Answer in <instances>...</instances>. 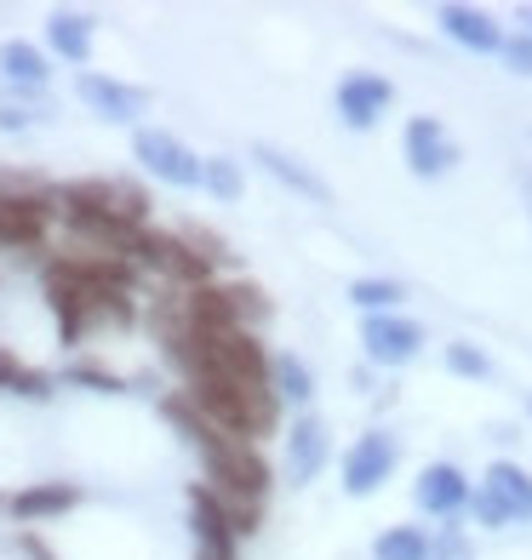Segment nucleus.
Returning a JSON list of instances; mask_svg holds the SVG:
<instances>
[{"label": "nucleus", "instance_id": "1", "mask_svg": "<svg viewBox=\"0 0 532 560\" xmlns=\"http://www.w3.org/2000/svg\"><path fill=\"white\" fill-rule=\"evenodd\" d=\"M166 418L200 446L207 475H212V492L223 503H264L269 498V464H264V452L252 446V441H235V435H223L218 423H207V418L195 412L189 395H172L166 400Z\"/></svg>", "mask_w": 532, "mask_h": 560}, {"label": "nucleus", "instance_id": "8", "mask_svg": "<svg viewBox=\"0 0 532 560\" xmlns=\"http://www.w3.org/2000/svg\"><path fill=\"white\" fill-rule=\"evenodd\" d=\"M361 343H367L372 366H407V361H418V349H424V326L407 320V315H367Z\"/></svg>", "mask_w": 532, "mask_h": 560}, {"label": "nucleus", "instance_id": "21", "mask_svg": "<svg viewBox=\"0 0 532 560\" xmlns=\"http://www.w3.org/2000/svg\"><path fill=\"white\" fill-rule=\"evenodd\" d=\"M258 161L275 172V177H281V184L287 189H298V195H310V200H326V184H321V177H310V172H303V166H292L287 155H281V149H258Z\"/></svg>", "mask_w": 532, "mask_h": 560}, {"label": "nucleus", "instance_id": "20", "mask_svg": "<svg viewBox=\"0 0 532 560\" xmlns=\"http://www.w3.org/2000/svg\"><path fill=\"white\" fill-rule=\"evenodd\" d=\"M275 395L281 400H298V406H310V395H315V377H310V366L298 361V354H281V361H275Z\"/></svg>", "mask_w": 532, "mask_h": 560}, {"label": "nucleus", "instance_id": "19", "mask_svg": "<svg viewBox=\"0 0 532 560\" xmlns=\"http://www.w3.org/2000/svg\"><path fill=\"white\" fill-rule=\"evenodd\" d=\"M372 560H429V538L418 526H390V532H378Z\"/></svg>", "mask_w": 532, "mask_h": 560}, {"label": "nucleus", "instance_id": "12", "mask_svg": "<svg viewBox=\"0 0 532 560\" xmlns=\"http://www.w3.org/2000/svg\"><path fill=\"white\" fill-rule=\"evenodd\" d=\"M74 92H81V104H86L92 115H104V120H115V126L138 120L143 104H149L138 86H120V81H109V74H92V69L74 74Z\"/></svg>", "mask_w": 532, "mask_h": 560}, {"label": "nucleus", "instance_id": "14", "mask_svg": "<svg viewBox=\"0 0 532 560\" xmlns=\"http://www.w3.org/2000/svg\"><path fill=\"white\" fill-rule=\"evenodd\" d=\"M46 195H0V246H35L46 235Z\"/></svg>", "mask_w": 532, "mask_h": 560}, {"label": "nucleus", "instance_id": "23", "mask_svg": "<svg viewBox=\"0 0 532 560\" xmlns=\"http://www.w3.org/2000/svg\"><path fill=\"white\" fill-rule=\"evenodd\" d=\"M447 372H459V377H487L493 361L481 354L475 343H447Z\"/></svg>", "mask_w": 532, "mask_h": 560}, {"label": "nucleus", "instance_id": "16", "mask_svg": "<svg viewBox=\"0 0 532 560\" xmlns=\"http://www.w3.org/2000/svg\"><path fill=\"white\" fill-rule=\"evenodd\" d=\"M46 40H53V52L63 63L81 69L92 58V18L86 12H53V23H46Z\"/></svg>", "mask_w": 532, "mask_h": 560}, {"label": "nucleus", "instance_id": "26", "mask_svg": "<svg viewBox=\"0 0 532 560\" xmlns=\"http://www.w3.org/2000/svg\"><path fill=\"white\" fill-rule=\"evenodd\" d=\"M23 126H30V115L18 104H0V132H23Z\"/></svg>", "mask_w": 532, "mask_h": 560}, {"label": "nucleus", "instance_id": "29", "mask_svg": "<svg viewBox=\"0 0 532 560\" xmlns=\"http://www.w3.org/2000/svg\"><path fill=\"white\" fill-rule=\"evenodd\" d=\"M527 412H532V395H527Z\"/></svg>", "mask_w": 532, "mask_h": 560}, {"label": "nucleus", "instance_id": "15", "mask_svg": "<svg viewBox=\"0 0 532 560\" xmlns=\"http://www.w3.org/2000/svg\"><path fill=\"white\" fill-rule=\"evenodd\" d=\"M74 503H81V492H74L69 480H41V487H23L12 498V515L18 521H53V515H63V509H74Z\"/></svg>", "mask_w": 532, "mask_h": 560}, {"label": "nucleus", "instance_id": "24", "mask_svg": "<svg viewBox=\"0 0 532 560\" xmlns=\"http://www.w3.org/2000/svg\"><path fill=\"white\" fill-rule=\"evenodd\" d=\"M429 560H475V549L459 526H441V538L429 544Z\"/></svg>", "mask_w": 532, "mask_h": 560}, {"label": "nucleus", "instance_id": "4", "mask_svg": "<svg viewBox=\"0 0 532 560\" xmlns=\"http://www.w3.org/2000/svg\"><path fill=\"white\" fill-rule=\"evenodd\" d=\"M395 457H401V441L390 435V429H367V435L344 452V492L349 498L384 492V480L395 475Z\"/></svg>", "mask_w": 532, "mask_h": 560}, {"label": "nucleus", "instance_id": "13", "mask_svg": "<svg viewBox=\"0 0 532 560\" xmlns=\"http://www.w3.org/2000/svg\"><path fill=\"white\" fill-rule=\"evenodd\" d=\"M436 23H441L447 40L464 46V52H504V30L481 7H459V0H447V7H436Z\"/></svg>", "mask_w": 532, "mask_h": 560}, {"label": "nucleus", "instance_id": "9", "mask_svg": "<svg viewBox=\"0 0 532 560\" xmlns=\"http://www.w3.org/2000/svg\"><path fill=\"white\" fill-rule=\"evenodd\" d=\"M189 521H195V544H200V560H235V538L241 532L230 526L223 503L212 487H189Z\"/></svg>", "mask_w": 532, "mask_h": 560}, {"label": "nucleus", "instance_id": "27", "mask_svg": "<svg viewBox=\"0 0 532 560\" xmlns=\"http://www.w3.org/2000/svg\"><path fill=\"white\" fill-rule=\"evenodd\" d=\"M74 384H92L97 395H115V389H120L115 377H104V372H74Z\"/></svg>", "mask_w": 532, "mask_h": 560}, {"label": "nucleus", "instance_id": "2", "mask_svg": "<svg viewBox=\"0 0 532 560\" xmlns=\"http://www.w3.org/2000/svg\"><path fill=\"white\" fill-rule=\"evenodd\" d=\"M470 515L487 526V532L532 521V475L521 464H493L487 475H481L475 498H470Z\"/></svg>", "mask_w": 532, "mask_h": 560}, {"label": "nucleus", "instance_id": "10", "mask_svg": "<svg viewBox=\"0 0 532 560\" xmlns=\"http://www.w3.org/2000/svg\"><path fill=\"white\" fill-rule=\"evenodd\" d=\"M413 498H418L424 515H441V521H452V515H464V509H470L475 487L464 480V469H459V464H424V475H418Z\"/></svg>", "mask_w": 532, "mask_h": 560}, {"label": "nucleus", "instance_id": "25", "mask_svg": "<svg viewBox=\"0 0 532 560\" xmlns=\"http://www.w3.org/2000/svg\"><path fill=\"white\" fill-rule=\"evenodd\" d=\"M504 69H510V74H532V35L521 30V35H504Z\"/></svg>", "mask_w": 532, "mask_h": 560}, {"label": "nucleus", "instance_id": "5", "mask_svg": "<svg viewBox=\"0 0 532 560\" xmlns=\"http://www.w3.org/2000/svg\"><path fill=\"white\" fill-rule=\"evenodd\" d=\"M401 155H407L413 177H441L459 166V143H452V132L436 115H413L407 132H401Z\"/></svg>", "mask_w": 532, "mask_h": 560}, {"label": "nucleus", "instance_id": "11", "mask_svg": "<svg viewBox=\"0 0 532 560\" xmlns=\"http://www.w3.org/2000/svg\"><path fill=\"white\" fill-rule=\"evenodd\" d=\"M326 452H333V429H326L315 412H303L287 435V480L292 487H310V480L326 469Z\"/></svg>", "mask_w": 532, "mask_h": 560}, {"label": "nucleus", "instance_id": "18", "mask_svg": "<svg viewBox=\"0 0 532 560\" xmlns=\"http://www.w3.org/2000/svg\"><path fill=\"white\" fill-rule=\"evenodd\" d=\"M407 298L401 280H384V275H367V280H349V303H361L367 315H395V303Z\"/></svg>", "mask_w": 532, "mask_h": 560}, {"label": "nucleus", "instance_id": "28", "mask_svg": "<svg viewBox=\"0 0 532 560\" xmlns=\"http://www.w3.org/2000/svg\"><path fill=\"white\" fill-rule=\"evenodd\" d=\"M521 30L532 35V7H521Z\"/></svg>", "mask_w": 532, "mask_h": 560}, {"label": "nucleus", "instance_id": "17", "mask_svg": "<svg viewBox=\"0 0 532 560\" xmlns=\"http://www.w3.org/2000/svg\"><path fill=\"white\" fill-rule=\"evenodd\" d=\"M0 74L18 81V86H41L46 81V58L35 52L30 40H7V46H0Z\"/></svg>", "mask_w": 532, "mask_h": 560}, {"label": "nucleus", "instance_id": "6", "mask_svg": "<svg viewBox=\"0 0 532 560\" xmlns=\"http://www.w3.org/2000/svg\"><path fill=\"white\" fill-rule=\"evenodd\" d=\"M390 104H395V86L384 81V74L355 69V74L338 81V120L349 126V132H372V126L390 115Z\"/></svg>", "mask_w": 532, "mask_h": 560}, {"label": "nucleus", "instance_id": "7", "mask_svg": "<svg viewBox=\"0 0 532 560\" xmlns=\"http://www.w3.org/2000/svg\"><path fill=\"white\" fill-rule=\"evenodd\" d=\"M132 258L149 264V269H161V275H172V280H189V287H207V275H212V264L200 258L184 235H161V229H143L138 246H132Z\"/></svg>", "mask_w": 532, "mask_h": 560}, {"label": "nucleus", "instance_id": "22", "mask_svg": "<svg viewBox=\"0 0 532 560\" xmlns=\"http://www.w3.org/2000/svg\"><path fill=\"white\" fill-rule=\"evenodd\" d=\"M200 189H212L218 200H241V189H246V177H241V166H235V161H223V155H212V161H207V172H200Z\"/></svg>", "mask_w": 532, "mask_h": 560}, {"label": "nucleus", "instance_id": "3", "mask_svg": "<svg viewBox=\"0 0 532 560\" xmlns=\"http://www.w3.org/2000/svg\"><path fill=\"white\" fill-rule=\"evenodd\" d=\"M132 155L143 161V172H155L161 184H172V189H195L200 172H207V161H200L184 138L161 132V126H143V132L132 138Z\"/></svg>", "mask_w": 532, "mask_h": 560}]
</instances>
